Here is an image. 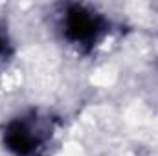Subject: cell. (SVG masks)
<instances>
[{
	"mask_svg": "<svg viewBox=\"0 0 158 156\" xmlns=\"http://www.w3.org/2000/svg\"><path fill=\"white\" fill-rule=\"evenodd\" d=\"M53 130V117L31 110L6 121L2 143L13 156H40L46 145L52 143Z\"/></svg>",
	"mask_w": 158,
	"mask_h": 156,
	"instance_id": "1",
	"label": "cell"
},
{
	"mask_svg": "<svg viewBox=\"0 0 158 156\" xmlns=\"http://www.w3.org/2000/svg\"><path fill=\"white\" fill-rule=\"evenodd\" d=\"M57 30L63 40L81 51L94 50L110 31V22L103 13H98L90 6L70 4L63 6L57 18Z\"/></svg>",
	"mask_w": 158,
	"mask_h": 156,
	"instance_id": "2",
	"label": "cell"
}]
</instances>
